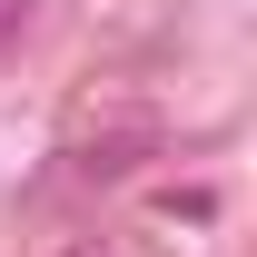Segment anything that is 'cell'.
<instances>
[{
    "mask_svg": "<svg viewBox=\"0 0 257 257\" xmlns=\"http://www.w3.org/2000/svg\"><path fill=\"white\" fill-rule=\"evenodd\" d=\"M139 149H159V128L128 119V128H89L69 159H79V178H128V168H139Z\"/></svg>",
    "mask_w": 257,
    "mask_h": 257,
    "instance_id": "6da1fadb",
    "label": "cell"
},
{
    "mask_svg": "<svg viewBox=\"0 0 257 257\" xmlns=\"http://www.w3.org/2000/svg\"><path fill=\"white\" fill-rule=\"evenodd\" d=\"M40 257H119L109 237H60V247H40Z\"/></svg>",
    "mask_w": 257,
    "mask_h": 257,
    "instance_id": "7a4b0ae2",
    "label": "cell"
},
{
    "mask_svg": "<svg viewBox=\"0 0 257 257\" xmlns=\"http://www.w3.org/2000/svg\"><path fill=\"white\" fill-rule=\"evenodd\" d=\"M30 20V0H0V50H10V30Z\"/></svg>",
    "mask_w": 257,
    "mask_h": 257,
    "instance_id": "3957f363",
    "label": "cell"
}]
</instances>
